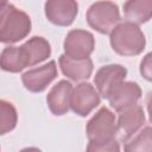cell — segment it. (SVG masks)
Instances as JSON below:
<instances>
[{"mask_svg":"<svg viewBox=\"0 0 152 152\" xmlns=\"http://www.w3.org/2000/svg\"><path fill=\"white\" fill-rule=\"evenodd\" d=\"M124 14L128 23L144 24L152 18V0H129L124 4Z\"/></svg>","mask_w":152,"mask_h":152,"instance_id":"15","label":"cell"},{"mask_svg":"<svg viewBox=\"0 0 152 152\" xmlns=\"http://www.w3.org/2000/svg\"><path fill=\"white\" fill-rule=\"evenodd\" d=\"M58 63L63 75L76 82L88 80L93 72V61L90 58L71 59L65 55H61Z\"/></svg>","mask_w":152,"mask_h":152,"instance_id":"14","label":"cell"},{"mask_svg":"<svg viewBox=\"0 0 152 152\" xmlns=\"http://www.w3.org/2000/svg\"><path fill=\"white\" fill-rule=\"evenodd\" d=\"M64 55L71 59H86L89 58L95 49L94 36L86 30L70 31L63 43Z\"/></svg>","mask_w":152,"mask_h":152,"instance_id":"5","label":"cell"},{"mask_svg":"<svg viewBox=\"0 0 152 152\" xmlns=\"http://www.w3.org/2000/svg\"><path fill=\"white\" fill-rule=\"evenodd\" d=\"M141 97V89L135 82H121L108 95L107 100L112 108L121 113L137 106Z\"/></svg>","mask_w":152,"mask_h":152,"instance_id":"8","label":"cell"},{"mask_svg":"<svg viewBox=\"0 0 152 152\" xmlns=\"http://www.w3.org/2000/svg\"><path fill=\"white\" fill-rule=\"evenodd\" d=\"M126 75V68L120 64H109L100 68L94 77V83L99 94L107 99L110 91L118 84L124 82Z\"/></svg>","mask_w":152,"mask_h":152,"instance_id":"10","label":"cell"},{"mask_svg":"<svg viewBox=\"0 0 152 152\" xmlns=\"http://www.w3.org/2000/svg\"><path fill=\"white\" fill-rule=\"evenodd\" d=\"M31 65V56L24 44L21 46H7L1 52V69L4 71L19 72Z\"/></svg>","mask_w":152,"mask_h":152,"instance_id":"13","label":"cell"},{"mask_svg":"<svg viewBox=\"0 0 152 152\" xmlns=\"http://www.w3.org/2000/svg\"><path fill=\"white\" fill-rule=\"evenodd\" d=\"M125 152H152V127H145L126 141Z\"/></svg>","mask_w":152,"mask_h":152,"instance_id":"17","label":"cell"},{"mask_svg":"<svg viewBox=\"0 0 152 152\" xmlns=\"http://www.w3.org/2000/svg\"><path fill=\"white\" fill-rule=\"evenodd\" d=\"M140 74L146 80L152 82V52H148L140 62Z\"/></svg>","mask_w":152,"mask_h":152,"instance_id":"20","label":"cell"},{"mask_svg":"<svg viewBox=\"0 0 152 152\" xmlns=\"http://www.w3.org/2000/svg\"><path fill=\"white\" fill-rule=\"evenodd\" d=\"M30 31V17L10 2L2 4L0 14V42L4 44L17 43L24 39Z\"/></svg>","mask_w":152,"mask_h":152,"instance_id":"1","label":"cell"},{"mask_svg":"<svg viewBox=\"0 0 152 152\" xmlns=\"http://www.w3.org/2000/svg\"><path fill=\"white\" fill-rule=\"evenodd\" d=\"M116 133L115 116L107 107H102L87 124V137L93 144L110 142L115 140Z\"/></svg>","mask_w":152,"mask_h":152,"instance_id":"4","label":"cell"},{"mask_svg":"<svg viewBox=\"0 0 152 152\" xmlns=\"http://www.w3.org/2000/svg\"><path fill=\"white\" fill-rule=\"evenodd\" d=\"M112 49L121 56H137L146 45L145 36L138 25L132 23L119 24L110 33Z\"/></svg>","mask_w":152,"mask_h":152,"instance_id":"2","label":"cell"},{"mask_svg":"<svg viewBox=\"0 0 152 152\" xmlns=\"http://www.w3.org/2000/svg\"><path fill=\"white\" fill-rule=\"evenodd\" d=\"M72 86L70 82L62 80L55 84L46 95V103L53 115H64L70 107Z\"/></svg>","mask_w":152,"mask_h":152,"instance_id":"12","label":"cell"},{"mask_svg":"<svg viewBox=\"0 0 152 152\" xmlns=\"http://www.w3.org/2000/svg\"><path fill=\"white\" fill-rule=\"evenodd\" d=\"M147 112H148V118H150V121L152 124V93L150 94L148 99H147Z\"/></svg>","mask_w":152,"mask_h":152,"instance_id":"21","label":"cell"},{"mask_svg":"<svg viewBox=\"0 0 152 152\" xmlns=\"http://www.w3.org/2000/svg\"><path fill=\"white\" fill-rule=\"evenodd\" d=\"M18 115L14 106L5 100L0 101V133L6 134L17 125Z\"/></svg>","mask_w":152,"mask_h":152,"instance_id":"18","label":"cell"},{"mask_svg":"<svg viewBox=\"0 0 152 152\" xmlns=\"http://www.w3.org/2000/svg\"><path fill=\"white\" fill-rule=\"evenodd\" d=\"M20 152H42V151L39 148H37V147H26V148L21 150Z\"/></svg>","mask_w":152,"mask_h":152,"instance_id":"22","label":"cell"},{"mask_svg":"<svg viewBox=\"0 0 152 152\" xmlns=\"http://www.w3.org/2000/svg\"><path fill=\"white\" fill-rule=\"evenodd\" d=\"M87 152H120V144L116 140H113L107 144L89 142L87 146Z\"/></svg>","mask_w":152,"mask_h":152,"instance_id":"19","label":"cell"},{"mask_svg":"<svg viewBox=\"0 0 152 152\" xmlns=\"http://www.w3.org/2000/svg\"><path fill=\"white\" fill-rule=\"evenodd\" d=\"M87 21L91 28L102 34L112 33L120 21L119 7L110 1L94 2L87 11Z\"/></svg>","mask_w":152,"mask_h":152,"instance_id":"3","label":"cell"},{"mask_svg":"<svg viewBox=\"0 0 152 152\" xmlns=\"http://www.w3.org/2000/svg\"><path fill=\"white\" fill-rule=\"evenodd\" d=\"M24 45L26 46L31 56L32 65L42 63L43 61L48 59V57H50L51 55V46L49 42L43 37L34 36L31 39H28Z\"/></svg>","mask_w":152,"mask_h":152,"instance_id":"16","label":"cell"},{"mask_svg":"<svg viewBox=\"0 0 152 152\" xmlns=\"http://www.w3.org/2000/svg\"><path fill=\"white\" fill-rule=\"evenodd\" d=\"M145 122L144 109L140 106H134L129 109H126L119 114L118 118V133L122 141H128L138 129Z\"/></svg>","mask_w":152,"mask_h":152,"instance_id":"11","label":"cell"},{"mask_svg":"<svg viewBox=\"0 0 152 152\" xmlns=\"http://www.w3.org/2000/svg\"><path fill=\"white\" fill-rule=\"evenodd\" d=\"M57 77L56 62L50 61L42 66L31 69L23 74L21 81L24 87L32 93H40Z\"/></svg>","mask_w":152,"mask_h":152,"instance_id":"7","label":"cell"},{"mask_svg":"<svg viewBox=\"0 0 152 152\" xmlns=\"http://www.w3.org/2000/svg\"><path fill=\"white\" fill-rule=\"evenodd\" d=\"M100 104V94L90 83H80L71 93L70 108L80 116H87Z\"/></svg>","mask_w":152,"mask_h":152,"instance_id":"6","label":"cell"},{"mask_svg":"<svg viewBox=\"0 0 152 152\" xmlns=\"http://www.w3.org/2000/svg\"><path fill=\"white\" fill-rule=\"evenodd\" d=\"M48 20L57 26H69L74 23L78 4L74 0H51L44 5Z\"/></svg>","mask_w":152,"mask_h":152,"instance_id":"9","label":"cell"}]
</instances>
